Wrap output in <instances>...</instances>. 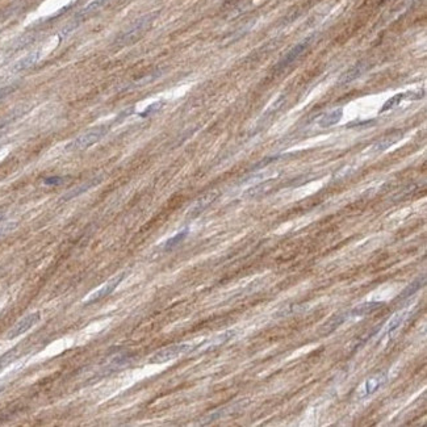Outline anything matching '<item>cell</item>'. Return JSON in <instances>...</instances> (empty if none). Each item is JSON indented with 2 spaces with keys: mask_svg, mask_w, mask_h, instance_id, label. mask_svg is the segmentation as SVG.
<instances>
[{
  "mask_svg": "<svg viewBox=\"0 0 427 427\" xmlns=\"http://www.w3.org/2000/svg\"><path fill=\"white\" fill-rule=\"evenodd\" d=\"M402 97H404V95H402V93H398V95L393 96L392 99H389V100L386 101L385 104H384V107H382V109H381V111L384 112V111H386V109L393 108L394 105L400 104V101L402 100Z\"/></svg>",
  "mask_w": 427,
  "mask_h": 427,
  "instance_id": "obj_22",
  "label": "cell"
},
{
  "mask_svg": "<svg viewBox=\"0 0 427 427\" xmlns=\"http://www.w3.org/2000/svg\"><path fill=\"white\" fill-rule=\"evenodd\" d=\"M382 305L381 302H367V304H360V305L355 306L352 309L347 310V319L350 318H358V317H365L367 314L372 313L376 309H379Z\"/></svg>",
  "mask_w": 427,
  "mask_h": 427,
  "instance_id": "obj_10",
  "label": "cell"
},
{
  "mask_svg": "<svg viewBox=\"0 0 427 427\" xmlns=\"http://www.w3.org/2000/svg\"><path fill=\"white\" fill-rule=\"evenodd\" d=\"M155 16H157V13H149V15H145V16L137 19L124 32L118 34L116 40H114V45L125 46V45L133 44L137 40H139V37L150 28L151 22L154 21Z\"/></svg>",
  "mask_w": 427,
  "mask_h": 427,
  "instance_id": "obj_1",
  "label": "cell"
},
{
  "mask_svg": "<svg viewBox=\"0 0 427 427\" xmlns=\"http://www.w3.org/2000/svg\"><path fill=\"white\" fill-rule=\"evenodd\" d=\"M109 126L108 125H99L95 126L92 129L84 132L83 134L78 135L74 141L68 143L66 147V150L70 151H82L86 150L88 147L93 146L95 143L99 142L105 134L108 133Z\"/></svg>",
  "mask_w": 427,
  "mask_h": 427,
  "instance_id": "obj_2",
  "label": "cell"
},
{
  "mask_svg": "<svg viewBox=\"0 0 427 427\" xmlns=\"http://www.w3.org/2000/svg\"><path fill=\"white\" fill-rule=\"evenodd\" d=\"M17 88L16 84H11V86H5V87L0 88V100H3L4 97H7L8 95H11V93L15 91Z\"/></svg>",
  "mask_w": 427,
  "mask_h": 427,
  "instance_id": "obj_23",
  "label": "cell"
},
{
  "mask_svg": "<svg viewBox=\"0 0 427 427\" xmlns=\"http://www.w3.org/2000/svg\"><path fill=\"white\" fill-rule=\"evenodd\" d=\"M40 318H41V315H40L38 312H34V313H30L28 314V315H25L24 318H21L20 321H19V322H17L16 325L8 331V333H7V339L9 340L15 339V338H17V337H20V335H22L28 330H30V329H32V327L40 321Z\"/></svg>",
  "mask_w": 427,
  "mask_h": 427,
  "instance_id": "obj_6",
  "label": "cell"
},
{
  "mask_svg": "<svg viewBox=\"0 0 427 427\" xmlns=\"http://www.w3.org/2000/svg\"><path fill=\"white\" fill-rule=\"evenodd\" d=\"M38 59H40V53H38V51H33V53H30V54L25 55V57H22V58L19 59V61L11 67V70H12L13 72H20V71H24V70H28V68H30V67L34 66V65L38 62Z\"/></svg>",
  "mask_w": 427,
  "mask_h": 427,
  "instance_id": "obj_12",
  "label": "cell"
},
{
  "mask_svg": "<svg viewBox=\"0 0 427 427\" xmlns=\"http://www.w3.org/2000/svg\"><path fill=\"white\" fill-rule=\"evenodd\" d=\"M401 137H402L401 132H396V133H392L389 134V135H385L384 138L380 139V141L373 146V151H379V153H380V151L386 150L388 147H390L392 145H394V143L397 142L398 139H401Z\"/></svg>",
  "mask_w": 427,
  "mask_h": 427,
  "instance_id": "obj_16",
  "label": "cell"
},
{
  "mask_svg": "<svg viewBox=\"0 0 427 427\" xmlns=\"http://www.w3.org/2000/svg\"><path fill=\"white\" fill-rule=\"evenodd\" d=\"M218 196V192H209L206 193V195H204V196H201L199 200L193 204L192 206H191V209H189L188 212V217L189 218H196L199 217L204 210L208 208V206L213 202L216 199H217Z\"/></svg>",
  "mask_w": 427,
  "mask_h": 427,
  "instance_id": "obj_7",
  "label": "cell"
},
{
  "mask_svg": "<svg viewBox=\"0 0 427 427\" xmlns=\"http://www.w3.org/2000/svg\"><path fill=\"white\" fill-rule=\"evenodd\" d=\"M17 354H19L17 348H13V350H11V351L5 352L4 355L0 356V371H3L4 368H7V367H8V365L16 359Z\"/></svg>",
  "mask_w": 427,
  "mask_h": 427,
  "instance_id": "obj_20",
  "label": "cell"
},
{
  "mask_svg": "<svg viewBox=\"0 0 427 427\" xmlns=\"http://www.w3.org/2000/svg\"><path fill=\"white\" fill-rule=\"evenodd\" d=\"M187 234H188V229H185V230L180 231V233H178L176 235H174L172 238L167 239V242L164 243V250H166V251H170V250H172L174 247H176L178 245H179V243L184 241V238L187 237Z\"/></svg>",
  "mask_w": 427,
  "mask_h": 427,
  "instance_id": "obj_19",
  "label": "cell"
},
{
  "mask_svg": "<svg viewBox=\"0 0 427 427\" xmlns=\"http://www.w3.org/2000/svg\"><path fill=\"white\" fill-rule=\"evenodd\" d=\"M162 105H163V103H162V101H157V103H154V104L149 105V107L145 109V112H143L141 116H142V117H147V116H150V114L155 113V112H158V111L162 108Z\"/></svg>",
  "mask_w": 427,
  "mask_h": 427,
  "instance_id": "obj_21",
  "label": "cell"
},
{
  "mask_svg": "<svg viewBox=\"0 0 427 427\" xmlns=\"http://www.w3.org/2000/svg\"><path fill=\"white\" fill-rule=\"evenodd\" d=\"M233 335H234V333H233V331H226V333H224V334L217 335V337L212 338V339L208 340V342H205V343L202 344V346L205 347V351H208V350H210V348L220 347L221 344H224L225 342H227L229 339H231V338H233Z\"/></svg>",
  "mask_w": 427,
  "mask_h": 427,
  "instance_id": "obj_17",
  "label": "cell"
},
{
  "mask_svg": "<svg viewBox=\"0 0 427 427\" xmlns=\"http://www.w3.org/2000/svg\"><path fill=\"white\" fill-rule=\"evenodd\" d=\"M109 0H92L90 1L87 5H84L83 8L80 9L79 12L76 13V24H79V21H83L88 19L90 16H92L96 12H99L101 8H104L105 5L108 4Z\"/></svg>",
  "mask_w": 427,
  "mask_h": 427,
  "instance_id": "obj_8",
  "label": "cell"
},
{
  "mask_svg": "<svg viewBox=\"0 0 427 427\" xmlns=\"http://www.w3.org/2000/svg\"><path fill=\"white\" fill-rule=\"evenodd\" d=\"M365 71V66L364 65H361V63H359V65H355L354 67H351L350 70H347V71L344 72L343 75L339 78V84H348V83H352L354 80H356L358 78H360L361 74Z\"/></svg>",
  "mask_w": 427,
  "mask_h": 427,
  "instance_id": "obj_14",
  "label": "cell"
},
{
  "mask_svg": "<svg viewBox=\"0 0 427 427\" xmlns=\"http://www.w3.org/2000/svg\"><path fill=\"white\" fill-rule=\"evenodd\" d=\"M101 180H103V178H101V176H96V178H93V179H91V180L86 181V183H83V184H80V185H78V187H75V188L70 189L68 192L63 195L62 200L63 201L72 200V199H75V197L80 196V195H83V193L87 192L88 189L96 187L99 183H101Z\"/></svg>",
  "mask_w": 427,
  "mask_h": 427,
  "instance_id": "obj_9",
  "label": "cell"
},
{
  "mask_svg": "<svg viewBox=\"0 0 427 427\" xmlns=\"http://www.w3.org/2000/svg\"><path fill=\"white\" fill-rule=\"evenodd\" d=\"M388 377H389L388 376V372H379L372 375V376H369L367 380L363 381L360 385L356 388V400H363V398L368 397L371 394L376 393L377 390L385 385L386 381H388Z\"/></svg>",
  "mask_w": 427,
  "mask_h": 427,
  "instance_id": "obj_4",
  "label": "cell"
},
{
  "mask_svg": "<svg viewBox=\"0 0 427 427\" xmlns=\"http://www.w3.org/2000/svg\"><path fill=\"white\" fill-rule=\"evenodd\" d=\"M407 315H409V310H402V312H398V313L394 314L393 318L390 319L389 322H388V326H386V335L388 337L393 335L404 325V322L406 321Z\"/></svg>",
  "mask_w": 427,
  "mask_h": 427,
  "instance_id": "obj_13",
  "label": "cell"
},
{
  "mask_svg": "<svg viewBox=\"0 0 427 427\" xmlns=\"http://www.w3.org/2000/svg\"><path fill=\"white\" fill-rule=\"evenodd\" d=\"M306 46H308V41L301 42V44H298V45H296L294 47H292V49L285 54L284 58L279 62L277 68H281V70H283V68H285V67H288L291 63H293L294 61L300 57V54H301L302 51L305 50Z\"/></svg>",
  "mask_w": 427,
  "mask_h": 427,
  "instance_id": "obj_11",
  "label": "cell"
},
{
  "mask_svg": "<svg viewBox=\"0 0 427 427\" xmlns=\"http://www.w3.org/2000/svg\"><path fill=\"white\" fill-rule=\"evenodd\" d=\"M1 218H3V216H1V214H0V220H1Z\"/></svg>",
  "mask_w": 427,
  "mask_h": 427,
  "instance_id": "obj_26",
  "label": "cell"
},
{
  "mask_svg": "<svg viewBox=\"0 0 427 427\" xmlns=\"http://www.w3.org/2000/svg\"><path fill=\"white\" fill-rule=\"evenodd\" d=\"M126 277V272H120L117 275H114L113 277H111L109 280H107L104 283L103 287H100L99 289H96L95 292L90 294L87 297V300L84 301L86 305H90V304H95V302L100 301L103 298H105L109 294H112L117 289V287L121 284L124 279Z\"/></svg>",
  "mask_w": 427,
  "mask_h": 427,
  "instance_id": "obj_5",
  "label": "cell"
},
{
  "mask_svg": "<svg viewBox=\"0 0 427 427\" xmlns=\"http://www.w3.org/2000/svg\"><path fill=\"white\" fill-rule=\"evenodd\" d=\"M191 350H192V347H191L189 343L171 344V346H167V347L157 351L154 355H151V358L149 359V363L150 364H163V363H167V361L174 360L179 356L184 355Z\"/></svg>",
  "mask_w": 427,
  "mask_h": 427,
  "instance_id": "obj_3",
  "label": "cell"
},
{
  "mask_svg": "<svg viewBox=\"0 0 427 427\" xmlns=\"http://www.w3.org/2000/svg\"><path fill=\"white\" fill-rule=\"evenodd\" d=\"M425 281H426V277L422 276V279L421 277H418L417 280H414L413 283H411L410 285H407L406 288L404 289V292L401 293V296L398 298H401V300H404V298H407L410 297V296H413V294L418 291L421 287H422L423 284H425Z\"/></svg>",
  "mask_w": 427,
  "mask_h": 427,
  "instance_id": "obj_18",
  "label": "cell"
},
{
  "mask_svg": "<svg viewBox=\"0 0 427 427\" xmlns=\"http://www.w3.org/2000/svg\"><path fill=\"white\" fill-rule=\"evenodd\" d=\"M44 183L46 185H58L63 183V178H61V176H49V178L44 179Z\"/></svg>",
  "mask_w": 427,
  "mask_h": 427,
  "instance_id": "obj_24",
  "label": "cell"
},
{
  "mask_svg": "<svg viewBox=\"0 0 427 427\" xmlns=\"http://www.w3.org/2000/svg\"><path fill=\"white\" fill-rule=\"evenodd\" d=\"M342 117H343V111H342L340 108L334 109V111H331V112L325 114V116L319 120L318 124L321 128H330V126L335 125V124H338V122L342 120Z\"/></svg>",
  "mask_w": 427,
  "mask_h": 427,
  "instance_id": "obj_15",
  "label": "cell"
},
{
  "mask_svg": "<svg viewBox=\"0 0 427 427\" xmlns=\"http://www.w3.org/2000/svg\"><path fill=\"white\" fill-rule=\"evenodd\" d=\"M1 390H3V386H0V392H1Z\"/></svg>",
  "mask_w": 427,
  "mask_h": 427,
  "instance_id": "obj_25",
  "label": "cell"
}]
</instances>
